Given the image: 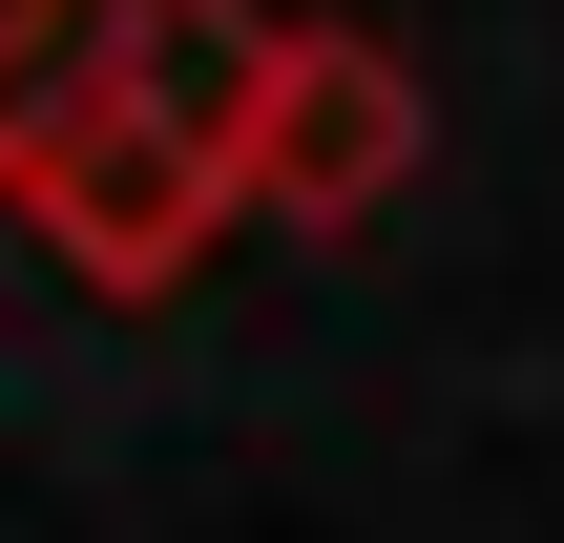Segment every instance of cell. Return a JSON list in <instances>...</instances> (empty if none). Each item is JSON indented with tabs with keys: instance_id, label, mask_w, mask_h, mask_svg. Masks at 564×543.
I'll return each instance as SVG.
<instances>
[{
	"instance_id": "2",
	"label": "cell",
	"mask_w": 564,
	"mask_h": 543,
	"mask_svg": "<svg viewBox=\"0 0 564 543\" xmlns=\"http://www.w3.org/2000/svg\"><path fill=\"white\" fill-rule=\"evenodd\" d=\"M419 167H440L419 63H398L377 21H272V63H251V146H230V209L356 251L377 209H419Z\"/></svg>"
},
{
	"instance_id": "3",
	"label": "cell",
	"mask_w": 564,
	"mask_h": 543,
	"mask_svg": "<svg viewBox=\"0 0 564 543\" xmlns=\"http://www.w3.org/2000/svg\"><path fill=\"white\" fill-rule=\"evenodd\" d=\"M42 21H63V0H0V84H21V63H42Z\"/></svg>"
},
{
	"instance_id": "1",
	"label": "cell",
	"mask_w": 564,
	"mask_h": 543,
	"mask_svg": "<svg viewBox=\"0 0 564 543\" xmlns=\"http://www.w3.org/2000/svg\"><path fill=\"white\" fill-rule=\"evenodd\" d=\"M251 63H272V0H63L42 63L0 84V209L63 293L105 314H167L251 209H230V146H251Z\"/></svg>"
}]
</instances>
